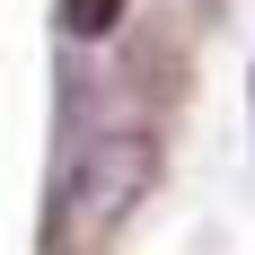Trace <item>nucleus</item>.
Instances as JSON below:
<instances>
[{
	"mask_svg": "<svg viewBox=\"0 0 255 255\" xmlns=\"http://www.w3.org/2000/svg\"><path fill=\"white\" fill-rule=\"evenodd\" d=\"M141 185H150V141H132V132L97 141L88 150V176H79V220H115Z\"/></svg>",
	"mask_w": 255,
	"mask_h": 255,
	"instance_id": "1",
	"label": "nucleus"
},
{
	"mask_svg": "<svg viewBox=\"0 0 255 255\" xmlns=\"http://www.w3.org/2000/svg\"><path fill=\"white\" fill-rule=\"evenodd\" d=\"M132 0H62V35H79V44H97V35H115V18H124Z\"/></svg>",
	"mask_w": 255,
	"mask_h": 255,
	"instance_id": "2",
	"label": "nucleus"
},
{
	"mask_svg": "<svg viewBox=\"0 0 255 255\" xmlns=\"http://www.w3.org/2000/svg\"><path fill=\"white\" fill-rule=\"evenodd\" d=\"M247 115H255V71H247Z\"/></svg>",
	"mask_w": 255,
	"mask_h": 255,
	"instance_id": "3",
	"label": "nucleus"
}]
</instances>
